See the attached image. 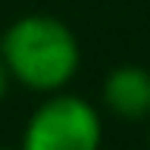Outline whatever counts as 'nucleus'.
I'll return each instance as SVG.
<instances>
[{
  "instance_id": "nucleus-1",
  "label": "nucleus",
  "mask_w": 150,
  "mask_h": 150,
  "mask_svg": "<svg viewBox=\"0 0 150 150\" xmlns=\"http://www.w3.org/2000/svg\"><path fill=\"white\" fill-rule=\"evenodd\" d=\"M0 56L13 84L35 94L66 91L81 69V44L69 25L47 13L9 22L0 38Z\"/></svg>"
},
{
  "instance_id": "nucleus-2",
  "label": "nucleus",
  "mask_w": 150,
  "mask_h": 150,
  "mask_svg": "<svg viewBox=\"0 0 150 150\" xmlns=\"http://www.w3.org/2000/svg\"><path fill=\"white\" fill-rule=\"evenodd\" d=\"M103 116L91 100L69 91L44 94L25 119L19 150H100Z\"/></svg>"
},
{
  "instance_id": "nucleus-3",
  "label": "nucleus",
  "mask_w": 150,
  "mask_h": 150,
  "mask_svg": "<svg viewBox=\"0 0 150 150\" xmlns=\"http://www.w3.org/2000/svg\"><path fill=\"white\" fill-rule=\"evenodd\" d=\"M103 110L122 122L150 119V69L138 63L116 66L100 88Z\"/></svg>"
},
{
  "instance_id": "nucleus-4",
  "label": "nucleus",
  "mask_w": 150,
  "mask_h": 150,
  "mask_svg": "<svg viewBox=\"0 0 150 150\" xmlns=\"http://www.w3.org/2000/svg\"><path fill=\"white\" fill-rule=\"evenodd\" d=\"M9 88H13V78H9V69H6V63H3V56H0V103L6 100Z\"/></svg>"
},
{
  "instance_id": "nucleus-5",
  "label": "nucleus",
  "mask_w": 150,
  "mask_h": 150,
  "mask_svg": "<svg viewBox=\"0 0 150 150\" xmlns=\"http://www.w3.org/2000/svg\"><path fill=\"white\" fill-rule=\"evenodd\" d=\"M0 150H19V147H3V144H0Z\"/></svg>"
},
{
  "instance_id": "nucleus-6",
  "label": "nucleus",
  "mask_w": 150,
  "mask_h": 150,
  "mask_svg": "<svg viewBox=\"0 0 150 150\" xmlns=\"http://www.w3.org/2000/svg\"><path fill=\"white\" fill-rule=\"evenodd\" d=\"M147 144H150V134H147Z\"/></svg>"
}]
</instances>
